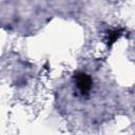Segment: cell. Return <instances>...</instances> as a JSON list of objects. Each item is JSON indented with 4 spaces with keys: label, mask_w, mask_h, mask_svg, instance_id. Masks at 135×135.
<instances>
[{
    "label": "cell",
    "mask_w": 135,
    "mask_h": 135,
    "mask_svg": "<svg viewBox=\"0 0 135 135\" xmlns=\"http://www.w3.org/2000/svg\"><path fill=\"white\" fill-rule=\"evenodd\" d=\"M75 82H76L77 89L79 90V92L82 95L88 94L91 91L92 80H91V78H90L89 75H86L84 73H78L75 76Z\"/></svg>",
    "instance_id": "1"
}]
</instances>
